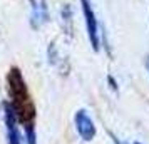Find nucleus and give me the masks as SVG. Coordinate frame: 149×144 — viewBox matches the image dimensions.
Returning a JSON list of instances; mask_svg holds the SVG:
<instances>
[{
    "mask_svg": "<svg viewBox=\"0 0 149 144\" xmlns=\"http://www.w3.org/2000/svg\"><path fill=\"white\" fill-rule=\"evenodd\" d=\"M75 122H77V129H79V134H81L86 141H89L91 137L94 136V126H92V121L87 117V114L84 112V111H81L79 114H77V117H75Z\"/></svg>",
    "mask_w": 149,
    "mask_h": 144,
    "instance_id": "obj_1",
    "label": "nucleus"
},
{
    "mask_svg": "<svg viewBox=\"0 0 149 144\" xmlns=\"http://www.w3.org/2000/svg\"><path fill=\"white\" fill-rule=\"evenodd\" d=\"M84 2V14L87 17V29H89V35H91V39H92V44H97V32H95V20H94V15L91 12V8H89V3L86 0H82Z\"/></svg>",
    "mask_w": 149,
    "mask_h": 144,
    "instance_id": "obj_2",
    "label": "nucleus"
}]
</instances>
